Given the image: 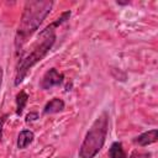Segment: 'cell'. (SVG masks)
I'll list each match as a JSON object with an SVG mask.
<instances>
[{
    "mask_svg": "<svg viewBox=\"0 0 158 158\" xmlns=\"http://www.w3.org/2000/svg\"><path fill=\"white\" fill-rule=\"evenodd\" d=\"M69 16H70V11L63 12L54 22L48 25L44 30H42L38 33L36 41L31 44L30 49L20 58V60L17 63L16 75H15V85L16 86L23 81L28 70L46 57V54L49 52V49L52 48V46L56 42V28L58 26H60L63 22H65Z\"/></svg>",
    "mask_w": 158,
    "mask_h": 158,
    "instance_id": "cell-1",
    "label": "cell"
},
{
    "mask_svg": "<svg viewBox=\"0 0 158 158\" xmlns=\"http://www.w3.org/2000/svg\"><path fill=\"white\" fill-rule=\"evenodd\" d=\"M52 6L53 2L48 0H31L25 4L15 37V47L17 52H20L28 37H31V35L40 27L46 16L51 12Z\"/></svg>",
    "mask_w": 158,
    "mask_h": 158,
    "instance_id": "cell-2",
    "label": "cell"
},
{
    "mask_svg": "<svg viewBox=\"0 0 158 158\" xmlns=\"http://www.w3.org/2000/svg\"><path fill=\"white\" fill-rule=\"evenodd\" d=\"M107 130H109V115L107 112L104 111L95 118L91 127L86 132L85 138L78 152L79 158H94L105 143Z\"/></svg>",
    "mask_w": 158,
    "mask_h": 158,
    "instance_id": "cell-3",
    "label": "cell"
},
{
    "mask_svg": "<svg viewBox=\"0 0 158 158\" xmlns=\"http://www.w3.org/2000/svg\"><path fill=\"white\" fill-rule=\"evenodd\" d=\"M63 79H64V75L62 73H59L56 68H51L42 77L40 86L43 90H48V89H52L53 86L60 85L63 83Z\"/></svg>",
    "mask_w": 158,
    "mask_h": 158,
    "instance_id": "cell-4",
    "label": "cell"
},
{
    "mask_svg": "<svg viewBox=\"0 0 158 158\" xmlns=\"http://www.w3.org/2000/svg\"><path fill=\"white\" fill-rule=\"evenodd\" d=\"M157 136H158V131L156 128L151 130V131H147V132H143L141 133L139 136H137L135 138V143L144 147V146H148V144H152L157 141Z\"/></svg>",
    "mask_w": 158,
    "mask_h": 158,
    "instance_id": "cell-5",
    "label": "cell"
},
{
    "mask_svg": "<svg viewBox=\"0 0 158 158\" xmlns=\"http://www.w3.org/2000/svg\"><path fill=\"white\" fill-rule=\"evenodd\" d=\"M64 110V101L59 98H53L52 100H49L44 109H43V114L44 115H49V114H57Z\"/></svg>",
    "mask_w": 158,
    "mask_h": 158,
    "instance_id": "cell-6",
    "label": "cell"
},
{
    "mask_svg": "<svg viewBox=\"0 0 158 158\" xmlns=\"http://www.w3.org/2000/svg\"><path fill=\"white\" fill-rule=\"evenodd\" d=\"M35 138V133L30 130H23L19 133V137H17V148L20 149H23L26 148L30 143H32Z\"/></svg>",
    "mask_w": 158,
    "mask_h": 158,
    "instance_id": "cell-7",
    "label": "cell"
},
{
    "mask_svg": "<svg viewBox=\"0 0 158 158\" xmlns=\"http://www.w3.org/2000/svg\"><path fill=\"white\" fill-rule=\"evenodd\" d=\"M109 157L110 158H127L121 142H114L111 144V147L109 149Z\"/></svg>",
    "mask_w": 158,
    "mask_h": 158,
    "instance_id": "cell-8",
    "label": "cell"
},
{
    "mask_svg": "<svg viewBox=\"0 0 158 158\" xmlns=\"http://www.w3.org/2000/svg\"><path fill=\"white\" fill-rule=\"evenodd\" d=\"M27 100H28V95L25 90H21L17 95H16V115H21L26 104H27Z\"/></svg>",
    "mask_w": 158,
    "mask_h": 158,
    "instance_id": "cell-9",
    "label": "cell"
},
{
    "mask_svg": "<svg viewBox=\"0 0 158 158\" xmlns=\"http://www.w3.org/2000/svg\"><path fill=\"white\" fill-rule=\"evenodd\" d=\"M130 158H151V153L148 152H133Z\"/></svg>",
    "mask_w": 158,
    "mask_h": 158,
    "instance_id": "cell-10",
    "label": "cell"
},
{
    "mask_svg": "<svg viewBox=\"0 0 158 158\" xmlns=\"http://www.w3.org/2000/svg\"><path fill=\"white\" fill-rule=\"evenodd\" d=\"M38 118V115L36 114V112H30V114H27V116H26V122H31V121H35V120H37Z\"/></svg>",
    "mask_w": 158,
    "mask_h": 158,
    "instance_id": "cell-11",
    "label": "cell"
},
{
    "mask_svg": "<svg viewBox=\"0 0 158 158\" xmlns=\"http://www.w3.org/2000/svg\"><path fill=\"white\" fill-rule=\"evenodd\" d=\"M6 117H7V115H1L0 116V139L2 137V126H4V122L6 121Z\"/></svg>",
    "mask_w": 158,
    "mask_h": 158,
    "instance_id": "cell-12",
    "label": "cell"
},
{
    "mask_svg": "<svg viewBox=\"0 0 158 158\" xmlns=\"http://www.w3.org/2000/svg\"><path fill=\"white\" fill-rule=\"evenodd\" d=\"M1 81H2V68L0 67V86H1Z\"/></svg>",
    "mask_w": 158,
    "mask_h": 158,
    "instance_id": "cell-13",
    "label": "cell"
}]
</instances>
